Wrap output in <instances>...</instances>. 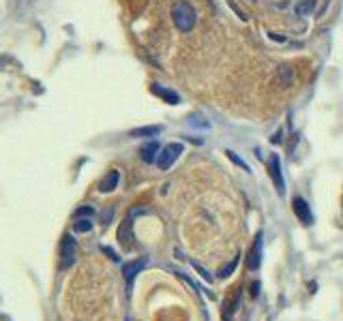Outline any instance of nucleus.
Segmentation results:
<instances>
[{
	"label": "nucleus",
	"instance_id": "f257e3e1",
	"mask_svg": "<svg viewBox=\"0 0 343 321\" xmlns=\"http://www.w3.org/2000/svg\"><path fill=\"white\" fill-rule=\"evenodd\" d=\"M172 21L180 32H191L197 24V13L189 2L178 0V2L172 4Z\"/></svg>",
	"mask_w": 343,
	"mask_h": 321
},
{
	"label": "nucleus",
	"instance_id": "f03ea898",
	"mask_svg": "<svg viewBox=\"0 0 343 321\" xmlns=\"http://www.w3.org/2000/svg\"><path fill=\"white\" fill-rule=\"evenodd\" d=\"M182 150H184L182 144H168L166 148H161L159 156H157V167H159L161 171L170 169L172 165H174V161L182 154Z\"/></svg>",
	"mask_w": 343,
	"mask_h": 321
},
{
	"label": "nucleus",
	"instance_id": "7ed1b4c3",
	"mask_svg": "<svg viewBox=\"0 0 343 321\" xmlns=\"http://www.w3.org/2000/svg\"><path fill=\"white\" fill-rule=\"evenodd\" d=\"M75 259V240L71 235H64L60 244V268H69Z\"/></svg>",
	"mask_w": 343,
	"mask_h": 321
},
{
	"label": "nucleus",
	"instance_id": "20e7f679",
	"mask_svg": "<svg viewBox=\"0 0 343 321\" xmlns=\"http://www.w3.org/2000/svg\"><path fill=\"white\" fill-rule=\"evenodd\" d=\"M268 171H270V176H273V182H275V187L279 191V195H283L285 193V182H283V174H281V161H279L277 154H273L268 159Z\"/></svg>",
	"mask_w": 343,
	"mask_h": 321
},
{
	"label": "nucleus",
	"instance_id": "39448f33",
	"mask_svg": "<svg viewBox=\"0 0 343 321\" xmlns=\"http://www.w3.org/2000/svg\"><path fill=\"white\" fill-rule=\"evenodd\" d=\"M262 263V231L255 235V242L251 246V251L247 255V268L249 270H257Z\"/></svg>",
	"mask_w": 343,
	"mask_h": 321
},
{
	"label": "nucleus",
	"instance_id": "423d86ee",
	"mask_svg": "<svg viewBox=\"0 0 343 321\" xmlns=\"http://www.w3.org/2000/svg\"><path fill=\"white\" fill-rule=\"evenodd\" d=\"M292 208H294V214H296L300 220H303L305 225H311L313 223L311 208H309V204H307L303 197H294V202H292Z\"/></svg>",
	"mask_w": 343,
	"mask_h": 321
},
{
	"label": "nucleus",
	"instance_id": "0eeeda50",
	"mask_svg": "<svg viewBox=\"0 0 343 321\" xmlns=\"http://www.w3.org/2000/svg\"><path fill=\"white\" fill-rule=\"evenodd\" d=\"M144 266H146V259H144V257H142V259H135V261H127L125 266H123V274H125V281H127L129 287H131L133 278L138 276L142 270H144Z\"/></svg>",
	"mask_w": 343,
	"mask_h": 321
},
{
	"label": "nucleus",
	"instance_id": "6e6552de",
	"mask_svg": "<svg viewBox=\"0 0 343 321\" xmlns=\"http://www.w3.org/2000/svg\"><path fill=\"white\" fill-rule=\"evenodd\" d=\"M153 95H157V97H161L163 101L166 103H170V105H178L180 103V95L178 92H174V90H170V88H163V86H159V84H153Z\"/></svg>",
	"mask_w": 343,
	"mask_h": 321
},
{
	"label": "nucleus",
	"instance_id": "1a4fd4ad",
	"mask_svg": "<svg viewBox=\"0 0 343 321\" xmlns=\"http://www.w3.org/2000/svg\"><path fill=\"white\" fill-rule=\"evenodd\" d=\"M118 180H120V174L116 169H112V171H107V176L103 178L101 182H99V191L101 193H110L118 187Z\"/></svg>",
	"mask_w": 343,
	"mask_h": 321
},
{
	"label": "nucleus",
	"instance_id": "9d476101",
	"mask_svg": "<svg viewBox=\"0 0 343 321\" xmlns=\"http://www.w3.org/2000/svg\"><path fill=\"white\" fill-rule=\"evenodd\" d=\"M140 156H142V161L144 163H155L157 156H159V144H157V141H148V144H144L142 150H140Z\"/></svg>",
	"mask_w": 343,
	"mask_h": 321
},
{
	"label": "nucleus",
	"instance_id": "9b49d317",
	"mask_svg": "<svg viewBox=\"0 0 343 321\" xmlns=\"http://www.w3.org/2000/svg\"><path fill=\"white\" fill-rule=\"evenodd\" d=\"M238 304H240V289H236L232 298L230 300H225V304H223V319L225 321H230L232 315L236 313V309H238Z\"/></svg>",
	"mask_w": 343,
	"mask_h": 321
},
{
	"label": "nucleus",
	"instance_id": "f8f14e48",
	"mask_svg": "<svg viewBox=\"0 0 343 321\" xmlns=\"http://www.w3.org/2000/svg\"><path fill=\"white\" fill-rule=\"evenodd\" d=\"M163 131V126L159 124H153V126H140V128H133V131H129L131 137H155V135H159Z\"/></svg>",
	"mask_w": 343,
	"mask_h": 321
},
{
	"label": "nucleus",
	"instance_id": "ddd939ff",
	"mask_svg": "<svg viewBox=\"0 0 343 321\" xmlns=\"http://www.w3.org/2000/svg\"><path fill=\"white\" fill-rule=\"evenodd\" d=\"M131 227H133V223H131V218H127L123 225H120V229H118V240H120V244L123 246H131V240H133V233H131Z\"/></svg>",
	"mask_w": 343,
	"mask_h": 321
},
{
	"label": "nucleus",
	"instance_id": "4468645a",
	"mask_svg": "<svg viewBox=\"0 0 343 321\" xmlns=\"http://www.w3.org/2000/svg\"><path fill=\"white\" fill-rule=\"evenodd\" d=\"M277 77H279V84L288 88V86L294 84V69H292L290 64H283V67H279Z\"/></svg>",
	"mask_w": 343,
	"mask_h": 321
},
{
	"label": "nucleus",
	"instance_id": "2eb2a0df",
	"mask_svg": "<svg viewBox=\"0 0 343 321\" xmlns=\"http://www.w3.org/2000/svg\"><path fill=\"white\" fill-rule=\"evenodd\" d=\"M316 6H318L316 0H300V2H296V6H294V13L298 17H305V15H309V13L316 11Z\"/></svg>",
	"mask_w": 343,
	"mask_h": 321
},
{
	"label": "nucleus",
	"instance_id": "dca6fc26",
	"mask_svg": "<svg viewBox=\"0 0 343 321\" xmlns=\"http://www.w3.org/2000/svg\"><path fill=\"white\" fill-rule=\"evenodd\" d=\"M225 154H227V159H230L232 163H236V165H238V167H242V169H245V171H251V167H249V165H247V161H242V159H240V156H238V154H236V152H234V150H225Z\"/></svg>",
	"mask_w": 343,
	"mask_h": 321
},
{
	"label": "nucleus",
	"instance_id": "f3484780",
	"mask_svg": "<svg viewBox=\"0 0 343 321\" xmlns=\"http://www.w3.org/2000/svg\"><path fill=\"white\" fill-rule=\"evenodd\" d=\"M73 229H75V231H80V233L90 231V229H92V220H90V218H82V220H77V223L73 225Z\"/></svg>",
	"mask_w": 343,
	"mask_h": 321
},
{
	"label": "nucleus",
	"instance_id": "a211bd4d",
	"mask_svg": "<svg viewBox=\"0 0 343 321\" xmlns=\"http://www.w3.org/2000/svg\"><path fill=\"white\" fill-rule=\"evenodd\" d=\"M191 266H193V268H195V270H197V274H199V276H202V278H204V281H208V283L212 281V276L208 274V270H206V268L202 266V263H197V261H191Z\"/></svg>",
	"mask_w": 343,
	"mask_h": 321
},
{
	"label": "nucleus",
	"instance_id": "6ab92c4d",
	"mask_svg": "<svg viewBox=\"0 0 343 321\" xmlns=\"http://www.w3.org/2000/svg\"><path fill=\"white\" fill-rule=\"evenodd\" d=\"M236 263H238V257H234V259L230 261V266H225V268H221V272H219V278H227L232 272H234V268H236Z\"/></svg>",
	"mask_w": 343,
	"mask_h": 321
},
{
	"label": "nucleus",
	"instance_id": "aec40b11",
	"mask_svg": "<svg viewBox=\"0 0 343 321\" xmlns=\"http://www.w3.org/2000/svg\"><path fill=\"white\" fill-rule=\"evenodd\" d=\"M227 4H230V6H232V11H234V13H236V15H238V17H240L242 21H247V19H249V15H247V13H245V11H242V9H240V6H238V4H236V2H232V0H227Z\"/></svg>",
	"mask_w": 343,
	"mask_h": 321
},
{
	"label": "nucleus",
	"instance_id": "412c9836",
	"mask_svg": "<svg viewBox=\"0 0 343 321\" xmlns=\"http://www.w3.org/2000/svg\"><path fill=\"white\" fill-rule=\"evenodd\" d=\"M189 124L191 126H202V128H208L210 126L208 122H202V116H191L189 118Z\"/></svg>",
	"mask_w": 343,
	"mask_h": 321
},
{
	"label": "nucleus",
	"instance_id": "4be33fe9",
	"mask_svg": "<svg viewBox=\"0 0 343 321\" xmlns=\"http://www.w3.org/2000/svg\"><path fill=\"white\" fill-rule=\"evenodd\" d=\"M92 214H95V210L90 208V206H84V208H80L75 212V218H80V216H92Z\"/></svg>",
	"mask_w": 343,
	"mask_h": 321
},
{
	"label": "nucleus",
	"instance_id": "5701e85b",
	"mask_svg": "<svg viewBox=\"0 0 343 321\" xmlns=\"http://www.w3.org/2000/svg\"><path fill=\"white\" fill-rule=\"evenodd\" d=\"M101 251H103L105 255H110V259H112V261H118V255H116V253H114V251H112V248H107V246H101Z\"/></svg>",
	"mask_w": 343,
	"mask_h": 321
},
{
	"label": "nucleus",
	"instance_id": "b1692460",
	"mask_svg": "<svg viewBox=\"0 0 343 321\" xmlns=\"http://www.w3.org/2000/svg\"><path fill=\"white\" fill-rule=\"evenodd\" d=\"M270 141H273V144H281V141H283V133H281V131H277V133L273 135V137H270Z\"/></svg>",
	"mask_w": 343,
	"mask_h": 321
},
{
	"label": "nucleus",
	"instance_id": "393cba45",
	"mask_svg": "<svg viewBox=\"0 0 343 321\" xmlns=\"http://www.w3.org/2000/svg\"><path fill=\"white\" fill-rule=\"evenodd\" d=\"M270 39H273V41H279V43H285V37H283V34H277V32H270Z\"/></svg>",
	"mask_w": 343,
	"mask_h": 321
},
{
	"label": "nucleus",
	"instance_id": "a878e982",
	"mask_svg": "<svg viewBox=\"0 0 343 321\" xmlns=\"http://www.w3.org/2000/svg\"><path fill=\"white\" fill-rule=\"evenodd\" d=\"M127 321H129V319H127Z\"/></svg>",
	"mask_w": 343,
	"mask_h": 321
}]
</instances>
